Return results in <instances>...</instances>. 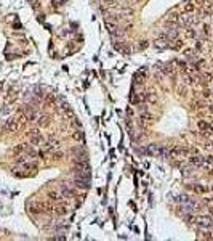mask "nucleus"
Here are the masks:
<instances>
[{"label":"nucleus","instance_id":"nucleus-36","mask_svg":"<svg viewBox=\"0 0 213 241\" xmlns=\"http://www.w3.org/2000/svg\"><path fill=\"white\" fill-rule=\"evenodd\" d=\"M184 55H186V58H188V60H192V50H186Z\"/></svg>","mask_w":213,"mask_h":241},{"label":"nucleus","instance_id":"nucleus-15","mask_svg":"<svg viewBox=\"0 0 213 241\" xmlns=\"http://www.w3.org/2000/svg\"><path fill=\"white\" fill-rule=\"evenodd\" d=\"M112 47L116 50H119V52H122V53H128V48H127V45L125 44H120V42H114Z\"/></svg>","mask_w":213,"mask_h":241},{"label":"nucleus","instance_id":"nucleus-16","mask_svg":"<svg viewBox=\"0 0 213 241\" xmlns=\"http://www.w3.org/2000/svg\"><path fill=\"white\" fill-rule=\"evenodd\" d=\"M144 100L148 103H151V105H156L157 103V95L152 93V92H151V93H144Z\"/></svg>","mask_w":213,"mask_h":241},{"label":"nucleus","instance_id":"nucleus-45","mask_svg":"<svg viewBox=\"0 0 213 241\" xmlns=\"http://www.w3.org/2000/svg\"><path fill=\"white\" fill-rule=\"evenodd\" d=\"M104 2H114V0H104Z\"/></svg>","mask_w":213,"mask_h":241},{"label":"nucleus","instance_id":"nucleus-30","mask_svg":"<svg viewBox=\"0 0 213 241\" xmlns=\"http://www.w3.org/2000/svg\"><path fill=\"white\" fill-rule=\"evenodd\" d=\"M173 42H175V44H172V45H170L172 48H175V50H180L181 47H183V42H181V40H173Z\"/></svg>","mask_w":213,"mask_h":241},{"label":"nucleus","instance_id":"nucleus-8","mask_svg":"<svg viewBox=\"0 0 213 241\" xmlns=\"http://www.w3.org/2000/svg\"><path fill=\"white\" fill-rule=\"evenodd\" d=\"M16 98H18V90L15 89V87H11V89L8 90L7 97H5V101L8 103V105H11L13 101H16Z\"/></svg>","mask_w":213,"mask_h":241},{"label":"nucleus","instance_id":"nucleus-28","mask_svg":"<svg viewBox=\"0 0 213 241\" xmlns=\"http://www.w3.org/2000/svg\"><path fill=\"white\" fill-rule=\"evenodd\" d=\"M199 238H204V240H213V235L208 232H199Z\"/></svg>","mask_w":213,"mask_h":241},{"label":"nucleus","instance_id":"nucleus-10","mask_svg":"<svg viewBox=\"0 0 213 241\" xmlns=\"http://www.w3.org/2000/svg\"><path fill=\"white\" fill-rule=\"evenodd\" d=\"M196 18H192V16H180V19H178V23L180 24H183V26H192V24H196Z\"/></svg>","mask_w":213,"mask_h":241},{"label":"nucleus","instance_id":"nucleus-13","mask_svg":"<svg viewBox=\"0 0 213 241\" xmlns=\"http://www.w3.org/2000/svg\"><path fill=\"white\" fill-rule=\"evenodd\" d=\"M55 212L58 214V215H66V214L69 212V207L66 204H58V206H55Z\"/></svg>","mask_w":213,"mask_h":241},{"label":"nucleus","instance_id":"nucleus-40","mask_svg":"<svg viewBox=\"0 0 213 241\" xmlns=\"http://www.w3.org/2000/svg\"><path fill=\"white\" fill-rule=\"evenodd\" d=\"M192 220H194L192 215H186V222H188V224H192Z\"/></svg>","mask_w":213,"mask_h":241},{"label":"nucleus","instance_id":"nucleus-20","mask_svg":"<svg viewBox=\"0 0 213 241\" xmlns=\"http://www.w3.org/2000/svg\"><path fill=\"white\" fill-rule=\"evenodd\" d=\"M178 19H180V15H176V13H172V15H168V16H167V23H168V24L178 23Z\"/></svg>","mask_w":213,"mask_h":241},{"label":"nucleus","instance_id":"nucleus-35","mask_svg":"<svg viewBox=\"0 0 213 241\" xmlns=\"http://www.w3.org/2000/svg\"><path fill=\"white\" fill-rule=\"evenodd\" d=\"M10 111H11V108H10V106H8V103H7V106L2 108V114H8Z\"/></svg>","mask_w":213,"mask_h":241},{"label":"nucleus","instance_id":"nucleus-39","mask_svg":"<svg viewBox=\"0 0 213 241\" xmlns=\"http://www.w3.org/2000/svg\"><path fill=\"white\" fill-rule=\"evenodd\" d=\"M196 48H197V50H204V44H202V42H197V44H196Z\"/></svg>","mask_w":213,"mask_h":241},{"label":"nucleus","instance_id":"nucleus-12","mask_svg":"<svg viewBox=\"0 0 213 241\" xmlns=\"http://www.w3.org/2000/svg\"><path fill=\"white\" fill-rule=\"evenodd\" d=\"M130 101H132L133 105H140V103L146 101V100H144V95L143 93H133L132 97H130Z\"/></svg>","mask_w":213,"mask_h":241},{"label":"nucleus","instance_id":"nucleus-42","mask_svg":"<svg viewBox=\"0 0 213 241\" xmlns=\"http://www.w3.org/2000/svg\"><path fill=\"white\" fill-rule=\"evenodd\" d=\"M208 212H210V215H212V217H213V206H212V207H210V209H208Z\"/></svg>","mask_w":213,"mask_h":241},{"label":"nucleus","instance_id":"nucleus-17","mask_svg":"<svg viewBox=\"0 0 213 241\" xmlns=\"http://www.w3.org/2000/svg\"><path fill=\"white\" fill-rule=\"evenodd\" d=\"M189 162L194 164V166H204V158H202V156H192V158L189 159Z\"/></svg>","mask_w":213,"mask_h":241},{"label":"nucleus","instance_id":"nucleus-44","mask_svg":"<svg viewBox=\"0 0 213 241\" xmlns=\"http://www.w3.org/2000/svg\"><path fill=\"white\" fill-rule=\"evenodd\" d=\"M210 111H212V113H213V106H210Z\"/></svg>","mask_w":213,"mask_h":241},{"label":"nucleus","instance_id":"nucleus-26","mask_svg":"<svg viewBox=\"0 0 213 241\" xmlns=\"http://www.w3.org/2000/svg\"><path fill=\"white\" fill-rule=\"evenodd\" d=\"M72 138L75 140V142H82V140H83V134H82L80 130H77V132L72 134Z\"/></svg>","mask_w":213,"mask_h":241},{"label":"nucleus","instance_id":"nucleus-21","mask_svg":"<svg viewBox=\"0 0 213 241\" xmlns=\"http://www.w3.org/2000/svg\"><path fill=\"white\" fill-rule=\"evenodd\" d=\"M156 47H159V48H165L167 47V36H162V39H157L156 40Z\"/></svg>","mask_w":213,"mask_h":241},{"label":"nucleus","instance_id":"nucleus-24","mask_svg":"<svg viewBox=\"0 0 213 241\" xmlns=\"http://www.w3.org/2000/svg\"><path fill=\"white\" fill-rule=\"evenodd\" d=\"M165 36H167V39H175V37L178 36V29H175V28H172L168 31V32L165 34Z\"/></svg>","mask_w":213,"mask_h":241},{"label":"nucleus","instance_id":"nucleus-22","mask_svg":"<svg viewBox=\"0 0 213 241\" xmlns=\"http://www.w3.org/2000/svg\"><path fill=\"white\" fill-rule=\"evenodd\" d=\"M26 145H23V143H21V145H16V146L13 148V153H15V154H21V153H24L26 151Z\"/></svg>","mask_w":213,"mask_h":241},{"label":"nucleus","instance_id":"nucleus-37","mask_svg":"<svg viewBox=\"0 0 213 241\" xmlns=\"http://www.w3.org/2000/svg\"><path fill=\"white\" fill-rule=\"evenodd\" d=\"M202 32H204L205 36H208V34H210V26H207V24H205V26H204V29H202Z\"/></svg>","mask_w":213,"mask_h":241},{"label":"nucleus","instance_id":"nucleus-18","mask_svg":"<svg viewBox=\"0 0 213 241\" xmlns=\"http://www.w3.org/2000/svg\"><path fill=\"white\" fill-rule=\"evenodd\" d=\"M48 122H50V117L47 114H43V116H40V117L37 119V124L40 127H45V126H48Z\"/></svg>","mask_w":213,"mask_h":241},{"label":"nucleus","instance_id":"nucleus-27","mask_svg":"<svg viewBox=\"0 0 213 241\" xmlns=\"http://www.w3.org/2000/svg\"><path fill=\"white\" fill-rule=\"evenodd\" d=\"M194 190H196V193H200V195H204V193H207V188L204 187V185H194Z\"/></svg>","mask_w":213,"mask_h":241},{"label":"nucleus","instance_id":"nucleus-46","mask_svg":"<svg viewBox=\"0 0 213 241\" xmlns=\"http://www.w3.org/2000/svg\"><path fill=\"white\" fill-rule=\"evenodd\" d=\"M212 191H213V187H212Z\"/></svg>","mask_w":213,"mask_h":241},{"label":"nucleus","instance_id":"nucleus-43","mask_svg":"<svg viewBox=\"0 0 213 241\" xmlns=\"http://www.w3.org/2000/svg\"><path fill=\"white\" fill-rule=\"evenodd\" d=\"M2 89H3V82L0 81V90H2Z\"/></svg>","mask_w":213,"mask_h":241},{"label":"nucleus","instance_id":"nucleus-6","mask_svg":"<svg viewBox=\"0 0 213 241\" xmlns=\"http://www.w3.org/2000/svg\"><path fill=\"white\" fill-rule=\"evenodd\" d=\"M74 183H75L79 188L87 190V188L90 187V179H87V177H75V179H74Z\"/></svg>","mask_w":213,"mask_h":241},{"label":"nucleus","instance_id":"nucleus-31","mask_svg":"<svg viewBox=\"0 0 213 241\" xmlns=\"http://www.w3.org/2000/svg\"><path fill=\"white\" fill-rule=\"evenodd\" d=\"M194 8H196V7H194L192 3H186V7H184L186 13H192V11H194Z\"/></svg>","mask_w":213,"mask_h":241},{"label":"nucleus","instance_id":"nucleus-23","mask_svg":"<svg viewBox=\"0 0 213 241\" xmlns=\"http://www.w3.org/2000/svg\"><path fill=\"white\" fill-rule=\"evenodd\" d=\"M39 153L35 151V148H26V156L27 158H35Z\"/></svg>","mask_w":213,"mask_h":241},{"label":"nucleus","instance_id":"nucleus-25","mask_svg":"<svg viewBox=\"0 0 213 241\" xmlns=\"http://www.w3.org/2000/svg\"><path fill=\"white\" fill-rule=\"evenodd\" d=\"M212 166H213V156L204 158V167H212Z\"/></svg>","mask_w":213,"mask_h":241},{"label":"nucleus","instance_id":"nucleus-19","mask_svg":"<svg viewBox=\"0 0 213 241\" xmlns=\"http://www.w3.org/2000/svg\"><path fill=\"white\" fill-rule=\"evenodd\" d=\"M48 198H50V201H63V195H61V193H56V191H50Z\"/></svg>","mask_w":213,"mask_h":241},{"label":"nucleus","instance_id":"nucleus-41","mask_svg":"<svg viewBox=\"0 0 213 241\" xmlns=\"http://www.w3.org/2000/svg\"><path fill=\"white\" fill-rule=\"evenodd\" d=\"M146 45H148V44H146V40H143V44H141L140 47H141V48H146Z\"/></svg>","mask_w":213,"mask_h":241},{"label":"nucleus","instance_id":"nucleus-33","mask_svg":"<svg viewBox=\"0 0 213 241\" xmlns=\"http://www.w3.org/2000/svg\"><path fill=\"white\" fill-rule=\"evenodd\" d=\"M162 73H164V74H172V73H173V69L170 68V66H164V69H162Z\"/></svg>","mask_w":213,"mask_h":241},{"label":"nucleus","instance_id":"nucleus-9","mask_svg":"<svg viewBox=\"0 0 213 241\" xmlns=\"http://www.w3.org/2000/svg\"><path fill=\"white\" fill-rule=\"evenodd\" d=\"M61 195H63V198H74L75 196V191H74L72 188H69L67 185H61Z\"/></svg>","mask_w":213,"mask_h":241},{"label":"nucleus","instance_id":"nucleus-32","mask_svg":"<svg viewBox=\"0 0 213 241\" xmlns=\"http://www.w3.org/2000/svg\"><path fill=\"white\" fill-rule=\"evenodd\" d=\"M61 158H63V153H61V151H56V153H53V159H55V161L61 159Z\"/></svg>","mask_w":213,"mask_h":241},{"label":"nucleus","instance_id":"nucleus-7","mask_svg":"<svg viewBox=\"0 0 213 241\" xmlns=\"http://www.w3.org/2000/svg\"><path fill=\"white\" fill-rule=\"evenodd\" d=\"M23 113H24V116H26V121H35L37 119V111L31 106H26Z\"/></svg>","mask_w":213,"mask_h":241},{"label":"nucleus","instance_id":"nucleus-11","mask_svg":"<svg viewBox=\"0 0 213 241\" xmlns=\"http://www.w3.org/2000/svg\"><path fill=\"white\" fill-rule=\"evenodd\" d=\"M56 145H59V142L58 140H55V138H51L50 142H47L43 145V148H45V153H50V151H53L55 148H56Z\"/></svg>","mask_w":213,"mask_h":241},{"label":"nucleus","instance_id":"nucleus-14","mask_svg":"<svg viewBox=\"0 0 213 241\" xmlns=\"http://www.w3.org/2000/svg\"><path fill=\"white\" fill-rule=\"evenodd\" d=\"M144 79H146V73H144L143 69L138 71V73L135 74V82H136V84H143V82H144Z\"/></svg>","mask_w":213,"mask_h":241},{"label":"nucleus","instance_id":"nucleus-38","mask_svg":"<svg viewBox=\"0 0 213 241\" xmlns=\"http://www.w3.org/2000/svg\"><path fill=\"white\" fill-rule=\"evenodd\" d=\"M202 95H204V98H208L210 95H212V92H210V90H204V93Z\"/></svg>","mask_w":213,"mask_h":241},{"label":"nucleus","instance_id":"nucleus-3","mask_svg":"<svg viewBox=\"0 0 213 241\" xmlns=\"http://www.w3.org/2000/svg\"><path fill=\"white\" fill-rule=\"evenodd\" d=\"M21 127V121L19 117H11L7 121V124H5V129L8 132H18V129Z\"/></svg>","mask_w":213,"mask_h":241},{"label":"nucleus","instance_id":"nucleus-1","mask_svg":"<svg viewBox=\"0 0 213 241\" xmlns=\"http://www.w3.org/2000/svg\"><path fill=\"white\" fill-rule=\"evenodd\" d=\"M146 153L149 156H154V158H157V156H168V150L165 146H160V145H149L146 148Z\"/></svg>","mask_w":213,"mask_h":241},{"label":"nucleus","instance_id":"nucleus-5","mask_svg":"<svg viewBox=\"0 0 213 241\" xmlns=\"http://www.w3.org/2000/svg\"><path fill=\"white\" fill-rule=\"evenodd\" d=\"M29 135H31V145H39V143H42V135H40V132L37 130V129H34V130H31L29 132Z\"/></svg>","mask_w":213,"mask_h":241},{"label":"nucleus","instance_id":"nucleus-4","mask_svg":"<svg viewBox=\"0 0 213 241\" xmlns=\"http://www.w3.org/2000/svg\"><path fill=\"white\" fill-rule=\"evenodd\" d=\"M197 225L200 228H210V227H213V219L210 215H200L197 217Z\"/></svg>","mask_w":213,"mask_h":241},{"label":"nucleus","instance_id":"nucleus-34","mask_svg":"<svg viewBox=\"0 0 213 241\" xmlns=\"http://www.w3.org/2000/svg\"><path fill=\"white\" fill-rule=\"evenodd\" d=\"M175 63H176V64L180 66V68H183V69H186V68H188V64H186L184 61H181V60H176Z\"/></svg>","mask_w":213,"mask_h":241},{"label":"nucleus","instance_id":"nucleus-29","mask_svg":"<svg viewBox=\"0 0 213 241\" xmlns=\"http://www.w3.org/2000/svg\"><path fill=\"white\" fill-rule=\"evenodd\" d=\"M186 36H188L189 39H192V37H196V31H194L191 26H188V29H186Z\"/></svg>","mask_w":213,"mask_h":241},{"label":"nucleus","instance_id":"nucleus-2","mask_svg":"<svg viewBox=\"0 0 213 241\" xmlns=\"http://www.w3.org/2000/svg\"><path fill=\"white\" fill-rule=\"evenodd\" d=\"M188 153H189L188 148H172V150H168V156L175 158V159H183L188 156Z\"/></svg>","mask_w":213,"mask_h":241}]
</instances>
